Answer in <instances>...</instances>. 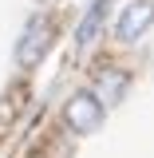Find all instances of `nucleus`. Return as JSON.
Wrapping results in <instances>:
<instances>
[{
	"mask_svg": "<svg viewBox=\"0 0 154 158\" xmlns=\"http://www.w3.org/2000/svg\"><path fill=\"white\" fill-rule=\"evenodd\" d=\"M103 118H107V103L99 99L95 87H79V91L67 95V103H63V123H67L71 135H79V138L95 135L99 127H103Z\"/></svg>",
	"mask_w": 154,
	"mask_h": 158,
	"instance_id": "f257e3e1",
	"label": "nucleus"
},
{
	"mask_svg": "<svg viewBox=\"0 0 154 158\" xmlns=\"http://www.w3.org/2000/svg\"><path fill=\"white\" fill-rule=\"evenodd\" d=\"M52 40H56L52 16H44V12L28 16V24H24V32H20V40H16V67H24V71L40 67L44 56H48V48H52Z\"/></svg>",
	"mask_w": 154,
	"mask_h": 158,
	"instance_id": "f03ea898",
	"label": "nucleus"
},
{
	"mask_svg": "<svg viewBox=\"0 0 154 158\" xmlns=\"http://www.w3.org/2000/svg\"><path fill=\"white\" fill-rule=\"evenodd\" d=\"M154 28V0H127L115 16V40L119 44H138Z\"/></svg>",
	"mask_w": 154,
	"mask_h": 158,
	"instance_id": "7ed1b4c3",
	"label": "nucleus"
},
{
	"mask_svg": "<svg viewBox=\"0 0 154 158\" xmlns=\"http://www.w3.org/2000/svg\"><path fill=\"white\" fill-rule=\"evenodd\" d=\"M107 12H111V0H91V8L83 12V20H79V28H75V52L79 56L99 40L103 24H107Z\"/></svg>",
	"mask_w": 154,
	"mask_h": 158,
	"instance_id": "20e7f679",
	"label": "nucleus"
},
{
	"mask_svg": "<svg viewBox=\"0 0 154 158\" xmlns=\"http://www.w3.org/2000/svg\"><path fill=\"white\" fill-rule=\"evenodd\" d=\"M127 87H131V71H127V67H103L95 75V91H99V99H103L107 107L123 103Z\"/></svg>",
	"mask_w": 154,
	"mask_h": 158,
	"instance_id": "39448f33",
	"label": "nucleus"
}]
</instances>
